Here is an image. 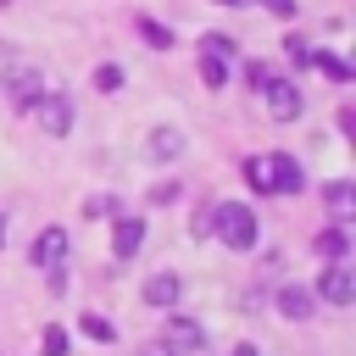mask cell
Instances as JSON below:
<instances>
[{
  "label": "cell",
  "instance_id": "obj_1",
  "mask_svg": "<svg viewBox=\"0 0 356 356\" xmlns=\"http://www.w3.org/2000/svg\"><path fill=\"white\" fill-rule=\"evenodd\" d=\"M206 234H217V245H228V250H250L256 245V211L245 200H217Z\"/></svg>",
  "mask_w": 356,
  "mask_h": 356
},
{
  "label": "cell",
  "instance_id": "obj_2",
  "mask_svg": "<svg viewBox=\"0 0 356 356\" xmlns=\"http://www.w3.org/2000/svg\"><path fill=\"white\" fill-rule=\"evenodd\" d=\"M256 95H261V106H267L278 122H295V117H300V89H295L289 78H267Z\"/></svg>",
  "mask_w": 356,
  "mask_h": 356
},
{
  "label": "cell",
  "instance_id": "obj_3",
  "mask_svg": "<svg viewBox=\"0 0 356 356\" xmlns=\"http://www.w3.org/2000/svg\"><path fill=\"white\" fill-rule=\"evenodd\" d=\"M28 111L39 117V128H44L50 139H61V134H72V100H67V95H39V100H33Z\"/></svg>",
  "mask_w": 356,
  "mask_h": 356
},
{
  "label": "cell",
  "instance_id": "obj_4",
  "mask_svg": "<svg viewBox=\"0 0 356 356\" xmlns=\"http://www.w3.org/2000/svg\"><path fill=\"white\" fill-rule=\"evenodd\" d=\"M312 295L328 300V306H350V300H356V278H350V267H345V261H328Z\"/></svg>",
  "mask_w": 356,
  "mask_h": 356
},
{
  "label": "cell",
  "instance_id": "obj_5",
  "mask_svg": "<svg viewBox=\"0 0 356 356\" xmlns=\"http://www.w3.org/2000/svg\"><path fill=\"white\" fill-rule=\"evenodd\" d=\"M139 250H145V217L117 211V217H111V256L128 261V256H139Z\"/></svg>",
  "mask_w": 356,
  "mask_h": 356
},
{
  "label": "cell",
  "instance_id": "obj_6",
  "mask_svg": "<svg viewBox=\"0 0 356 356\" xmlns=\"http://www.w3.org/2000/svg\"><path fill=\"white\" fill-rule=\"evenodd\" d=\"M267 172H273V195H300V189H306L300 161H295V156H284V150H273V156H267Z\"/></svg>",
  "mask_w": 356,
  "mask_h": 356
},
{
  "label": "cell",
  "instance_id": "obj_7",
  "mask_svg": "<svg viewBox=\"0 0 356 356\" xmlns=\"http://www.w3.org/2000/svg\"><path fill=\"white\" fill-rule=\"evenodd\" d=\"M28 261L33 267H61L67 261V228H39V239H33V250H28Z\"/></svg>",
  "mask_w": 356,
  "mask_h": 356
},
{
  "label": "cell",
  "instance_id": "obj_8",
  "mask_svg": "<svg viewBox=\"0 0 356 356\" xmlns=\"http://www.w3.org/2000/svg\"><path fill=\"white\" fill-rule=\"evenodd\" d=\"M6 95H11V100H17L22 111H28V106H33L39 95H44V72H39V67H17V72L6 78Z\"/></svg>",
  "mask_w": 356,
  "mask_h": 356
},
{
  "label": "cell",
  "instance_id": "obj_9",
  "mask_svg": "<svg viewBox=\"0 0 356 356\" xmlns=\"http://www.w3.org/2000/svg\"><path fill=\"white\" fill-rule=\"evenodd\" d=\"M178 295H184V278H178V273H150V278H145V300H150V306L172 312Z\"/></svg>",
  "mask_w": 356,
  "mask_h": 356
},
{
  "label": "cell",
  "instance_id": "obj_10",
  "mask_svg": "<svg viewBox=\"0 0 356 356\" xmlns=\"http://www.w3.org/2000/svg\"><path fill=\"white\" fill-rule=\"evenodd\" d=\"M278 312H284L289 323H306V317L317 312V295H312L306 284H284V289H278Z\"/></svg>",
  "mask_w": 356,
  "mask_h": 356
},
{
  "label": "cell",
  "instance_id": "obj_11",
  "mask_svg": "<svg viewBox=\"0 0 356 356\" xmlns=\"http://www.w3.org/2000/svg\"><path fill=\"white\" fill-rule=\"evenodd\" d=\"M167 345H172L178 356H195V350L206 345V328H200L195 317H172V323H167Z\"/></svg>",
  "mask_w": 356,
  "mask_h": 356
},
{
  "label": "cell",
  "instance_id": "obj_12",
  "mask_svg": "<svg viewBox=\"0 0 356 356\" xmlns=\"http://www.w3.org/2000/svg\"><path fill=\"white\" fill-rule=\"evenodd\" d=\"M134 33H139L150 50H172V44H178V33H172L161 17H150V11H145V17H134Z\"/></svg>",
  "mask_w": 356,
  "mask_h": 356
},
{
  "label": "cell",
  "instance_id": "obj_13",
  "mask_svg": "<svg viewBox=\"0 0 356 356\" xmlns=\"http://www.w3.org/2000/svg\"><path fill=\"white\" fill-rule=\"evenodd\" d=\"M323 206H328V211H334V217L345 222V217L356 211V184H350V178H334V184L323 189Z\"/></svg>",
  "mask_w": 356,
  "mask_h": 356
},
{
  "label": "cell",
  "instance_id": "obj_14",
  "mask_svg": "<svg viewBox=\"0 0 356 356\" xmlns=\"http://www.w3.org/2000/svg\"><path fill=\"white\" fill-rule=\"evenodd\" d=\"M312 250H317L323 261H345V250H350V234H345V228H323V234L312 239Z\"/></svg>",
  "mask_w": 356,
  "mask_h": 356
},
{
  "label": "cell",
  "instance_id": "obj_15",
  "mask_svg": "<svg viewBox=\"0 0 356 356\" xmlns=\"http://www.w3.org/2000/svg\"><path fill=\"white\" fill-rule=\"evenodd\" d=\"M312 67L323 72V78H334V83H350L356 72H350V61L345 56H334V50H312Z\"/></svg>",
  "mask_w": 356,
  "mask_h": 356
},
{
  "label": "cell",
  "instance_id": "obj_16",
  "mask_svg": "<svg viewBox=\"0 0 356 356\" xmlns=\"http://www.w3.org/2000/svg\"><path fill=\"white\" fill-rule=\"evenodd\" d=\"M150 156H156V161H178V156H184V134H178V128H156V134H150Z\"/></svg>",
  "mask_w": 356,
  "mask_h": 356
},
{
  "label": "cell",
  "instance_id": "obj_17",
  "mask_svg": "<svg viewBox=\"0 0 356 356\" xmlns=\"http://www.w3.org/2000/svg\"><path fill=\"white\" fill-rule=\"evenodd\" d=\"M78 334H89L95 345H111V339H117L111 317H100V312H83V317H78Z\"/></svg>",
  "mask_w": 356,
  "mask_h": 356
},
{
  "label": "cell",
  "instance_id": "obj_18",
  "mask_svg": "<svg viewBox=\"0 0 356 356\" xmlns=\"http://www.w3.org/2000/svg\"><path fill=\"white\" fill-rule=\"evenodd\" d=\"M234 78V61H211V56H200V83L206 89H222Z\"/></svg>",
  "mask_w": 356,
  "mask_h": 356
},
{
  "label": "cell",
  "instance_id": "obj_19",
  "mask_svg": "<svg viewBox=\"0 0 356 356\" xmlns=\"http://www.w3.org/2000/svg\"><path fill=\"white\" fill-rule=\"evenodd\" d=\"M245 184H250L256 195H273V172H267V156H250V161H245Z\"/></svg>",
  "mask_w": 356,
  "mask_h": 356
},
{
  "label": "cell",
  "instance_id": "obj_20",
  "mask_svg": "<svg viewBox=\"0 0 356 356\" xmlns=\"http://www.w3.org/2000/svg\"><path fill=\"white\" fill-rule=\"evenodd\" d=\"M200 56H211V61H234L239 50H234L228 33H206V39H200Z\"/></svg>",
  "mask_w": 356,
  "mask_h": 356
},
{
  "label": "cell",
  "instance_id": "obj_21",
  "mask_svg": "<svg viewBox=\"0 0 356 356\" xmlns=\"http://www.w3.org/2000/svg\"><path fill=\"white\" fill-rule=\"evenodd\" d=\"M284 56H289L295 67H312V39H306V33H289V39H284Z\"/></svg>",
  "mask_w": 356,
  "mask_h": 356
},
{
  "label": "cell",
  "instance_id": "obj_22",
  "mask_svg": "<svg viewBox=\"0 0 356 356\" xmlns=\"http://www.w3.org/2000/svg\"><path fill=\"white\" fill-rule=\"evenodd\" d=\"M39 350H44V356H67V328L44 323V334H39Z\"/></svg>",
  "mask_w": 356,
  "mask_h": 356
},
{
  "label": "cell",
  "instance_id": "obj_23",
  "mask_svg": "<svg viewBox=\"0 0 356 356\" xmlns=\"http://www.w3.org/2000/svg\"><path fill=\"white\" fill-rule=\"evenodd\" d=\"M95 89H106V95L122 89V67H117V61H100V67H95Z\"/></svg>",
  "mask_w": 356,
  "mask_h": 356
},
{
  "label": "cell",
  "instance_id": "obj_24",
  "mask_svg": "<svg viewBox=\"0 0 356 356\" xmlns=\"http://www.w3.org/2000/svg\"><path fill=\"white\" fill-rule=\"evenodd\" d=\"M83 217H117V200L111 195H89L83 200Z\"/></svg>",
  "mask_w": 356,
  "mask_h": 356
},
{
  "label": "cell",
  "instance_id": "obj_25",
  "mask_svg": "<svg viewBox=\"0 0 356 356\" xmlns=\"http://www.w3.org/2000/svg\"><path fill=\"white\" fill-rule=\"evenodd\" d=\"M150 200H156V206H172V200H178V184H156Z\"/></svg>",
  "mask_w": 356,
  "mask_h": 356
},
{
  "label": "cell",
  "instance_id": "obj_26",
  "mask_svg": "<svg viewBox=\"0 0 356 356\" xmlns=\"http://www.w3.org/2000/svg\"><path fill=\"white\" fill-rule=\"evenodd\" d=\"M139 356H178V350H172L167 339H145V345H139Z\"/></svg>",
  "mask_w": 356,
  "mask_h": 356
},
{
  "label": "cell",
  "instance_id": "obj_27",
  "mask_svg": "<svg viewBox=\"0 0 356 356\" xmlns=\"http://www.w3.org/2000/svg\"><path fill=\"white\" fill-rule=\"evenodd\" d=\"M256 6H267L273 17H295V0H256Z\"/></svg>",
  "mask_w": 356,
  "mask_h": 356
},
{
  "label": "cell",
  "instance_id": "obj_28",
  "mask_svg": "<svg viewBox=\"0 0 356 356\" xmlns=\"http://www.w3.org/2000/svg\"><path fill=\"white\" fill-rule=\"evenodd\" d=\"M245 67H250V83H256V89H261V83L273 78V72H267V61H245Z\"/></svg>",
  "mask_w": 356,
  "mask_h": 356
},
{
  "label": "cell",
  "instance_id": "obj_29",
  "mask_svg": "<svg viewBox=\"0 0 356 356\" xmlns=\"http://www.w3.org/2000/svg\"><path fill=\"white\" fill-rule=\"evenodd\" d=\"M228 356H261V350H256V345H234Z\"/></svg>",
  "mask_w": 356,
  "mask_h": 356
},
{
  "label": "cell",
  "instance_id": "obj_30",
  "mask_svg": "<svg viewBox=\"0 0 356 356\" xmlns=\"http://www.w3.org/2000/svg\"><path fill=\"white\" fill-rule=\"evenodd\" d=\"M211 6H245V0H211Z\"/></svg>",
  "mask_w": 356,
  "mask_h": 356
},
{
  "label": "cell",
  "instance_id": "obj_31",
  "mask_svg": "<svg viewBox=\"0 0 356 356\" xmlns=\"http://www.w3.org/2000/svg\"><path fill=\"white\" fill-rule=\"evenodd\" d=\"M0 245H6V211H0Z\"/></svg>",
  "mask_w": 356,
  "mask_h": 356
},
{
  "label": "cell",
  "instance_id": "obj_32",
  "mask_svg": "<svg viewBox=\"0 0 356 356\" xmlns=\"http://www.w3.org/2000/svg\"><path fill=\"white\" fill-rule=\"evenodd\" d=\"M0 6H11V0H0Z\"/></svg>",
  "mask_w": 356,
  "mask_h": 356
}]
</instances>
